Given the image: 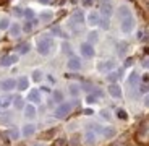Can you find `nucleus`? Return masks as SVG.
Masks as SVG:
<instances>
[{"instance_id": "nucleus-22", "label": "nucleus", "mask_w": 149, "mask_h": 146, "mask_svg": "<svg viewBox=\"0 0 149 146\" xmlns=\"http://www.w3.org/2000/svg\"><path fill=\"white\" fill-rule=\"evenodd\" d=\"M10 104H13V96H10V94L0 96V107L2 109H7Z\"/></svg>"}, {"instance_id": "nucleus-33", "label": "nucleus", "mask_w": 149, "mask_h": 146, "mask_svg": "<svg viewBox=\"0 0 149 146\" xmlns=\"http://www.w3.org/2000/svg\"><path fill=\"white\" fill-rule=\"evenodd\" d=\"M138 81H139V75H138V71H133V73L130 75V78H128V85H130V86H134V85H136Z\"/></svg>"}, {"instance_id": "nucleus-21", "label": "nucleus", "mask_w": 149, "mask_h": 146, "mask_svg": "<svg viewBox=\"0 0 149 146\" xmlns=\"http://www.w3.org/2000/svg\"><path fill=\"white\" fill-rule=\"evenodd\" d=\"M68 93H70L73 97H78L79 93H81V85H78V83H70V86H68Z\"/></svg>"}, {"instance_id": "nucleus-54", "label": "nucleus", "mask_w": 149, "mask_h": 146, "mask_svg": "<svg viewBox=\"0 0 149 146\" xmlns=\"http://www.w3.org/2000/svg\"><path fill=\"white\" fill-rule=\"evenodd\" d=\"M84 114H86V115H93V110H91V109H86Z\"/></svg>"}, {"instance_id": "nucleus-35", "label": "nucleus", "mask_w": 149, "mask_h": 146, "mask_svg": "<svg viewBox=\"0 0 149 146\" xmlns=\"http://www.w3.org/2000/svg\"><path fill=\"white\" fill-rule=\"evenodd\" d=\"M110 20L109 18H104V16H101V21H99V26H101V29H104V31H107L109 28H110Z\"/></svg>"}, {"instance_id": "nucleus-9", "label": "nucleus", "mask_w": 149, "mask_h": 146, "mask_svg": "<svg viewBox=\"0 0 149 146\" xmlns=\"http://www.w3.org/2000/svg\"><path fill=\"white\" fill-rule=\"evenodd\" d=\"M67 68L71 70V71H79L81 70V59L71 55L70 59H68V62H67Z\"/></svg>"}, {"instance_id": "nucleus-29", "label": "nucleus", "mask_w": 149, "mask_h": 146, "mask_svg": "<svg viewBox=\"0 0 149 146\" xmlns=\"http://www.w3.org/2000/svg\"><path fill=\"white\" fill-rule=\"evenodd\" d=\"M10 24H11L10 18H7V16L0 18V31H7L8 28H10Z\"/></svg>"}, {"instance_id": "nucleus-18", "label": "nucleus", "mask_w": 149, "mask_h": 146, "mask_svg": "<svg viewBox=\"0 0 149 146\" xmlns=\"http://www.w3.org/2000/svg\"><path fill=\"white\" fill-rule=\"evenodd\" d=\"M117 15H118L120 20L127 18V16H131V10L128 5H120L118 8H117Z\"/></svg>"}, {"instance_id": "nucleus-25", "label": "nucleus", "mask_w": 149, "mask_h": 146, "mask_svg": "<svg viewBox=\"0 0 149 146\" xmlns=\"http://www.w3.org/2000/svg\"><path fill=\"white\" fill-rule=\"evenodd\" d=\"M120 75H122V70H118V71H109L105 78H107L109 83H115L117 80L120 78Z\"/></svg>"}, {"instance_id": "nucleus-13", "label": "nucleus", "mask_w": 149, "mask_h": 146, "mask_svg": "<svg viewBox=\"0 0 149 146\" xmlns=\"http://www.w3.org/2000/svg\"><path fill=\"white\" fill-rule=\"evenodd\" d=\"M109 94L112 97H115V99H120L122 97V88L117 85V83H110L109 85Z\"/></svg>"}, {"instance_id": "nucleus-49", "label": "nucleus", "mask_w": 149, "mask_h": 146, "mask_svg": "<svg viewBox=\"0 0 149 146\" xmlns=\"http://www.w3.org/2000/svg\"><path fill=\"white\" fill-rule=\"evenodd\" d=\"M143 67H144L146 68V70H149V59H144V60H143Z\"/></svg>"}, {"instance_id": "nucleus-11", "label": "nucleus", "mask_w": 149, "mask_h": 146, "mask_svg": "<svg viewBox=\"0 0 149 146\" xmlns=\"http://www.w3.org/2000/svg\"><path fill=\"white\" fill-rule=\"evenodd\" d=\"M86 21L89 26H99V21H101V13L99 11H89L88 16H86Z\"/></svg>"}, {"instance_id": "nucleus-37", "label": "nucleus", "mask_w": 149, "mask_h": 146, "mask_svg": "<svg viewBox=\"0 0 149 146\" xmlns=\"http://www.w3.org/2000/svg\"><path fill=\"white\" fill-rule=\"evenodd\" d=\"M97 99H99V97H97V96H94L93 93H89L88 96H86V102H88V104H96V102H97Z\"/></svg>"}, {"instance_id": "nucleus-16", "label": "nucleus", "mask_w": 149, "mask_h": 146, "mask_svg": "<svg viewBox=\"0 0 149 146\" xmlns=\"http://www.w3.org/2000/svg\"><path fill=\"white\" fill-rule=\"evenodd\" d=\"M36 114H37V110H36V105L34 104L24 105V117H26V119H29V120L36 119Z\"/></svg>"}, {"instance_id": "nucleus-1", "label": "nucleus", "mask_w": 149, "mask_h": 146, "mask_svg": "<svg viewBox=\"0 0 149 146\" xmlns=\"http://www.w3.org/2000/svg\"><path fill=\"white\" fill-rule=\"evenodd\" d=\"M36 50L42 57L52 55L54 50H55V39H54L52 34H41L36 41Z\"/></svg>"}, {"instance_id": "nucleus-39", "label": "nucleus", "mask_w": 149, "mask_h": 146, "mask_svg": "<svg viewBox=\"0 0 149 146\" xmlns=\"http://www.w3.org/2000/svg\"><path fill=\"white\" fill-rule=\"evenodd\" d=\"M99 115L104 120H110V110H109V109H102L101 112H99Z\"/></svg>"}, {"instance_id": "nucleus-52", "label": "nucleus", "mask_w": 149, "mask_h": 146, "mask_svg": "<svg viewBox=\"0 0 149 146\" xmlns=\"http://www.w3.org/2000/svg\"><path fill=\"white\" fill-rule=\"evenodd\" d=\"M143 81L148 83V85H149V75H144V76H143Z\"/></svg>"}, {"instance_id": "nucleus-43", "label": "nucleus", "mask_w": 149, "mask_h": 146, "mask_svg": "<svg viewBox=\"0 0 149 146\" xmlns=\"http://www.w3.org/2000/svg\"><path fill=\"white\" fill-rule=\"evenodd\" d=\"M93 94H94V96H97V97H102V96H104V91H102L101 88H94Z\"/></svg>"}, {"instance_id": "nucleus-23", "label": "nucleus", "mask_w": 149, "mask_h": 146, "mask_svg": "<svg viewBox=\"0 0 149 146\" xmlns=\"http://www.w3.org/2000/svg\"><path fill=\"white\" fill-rule=\"evenodd\" d=\"M52 99H54V102H57V104H62V102L65 101V94H63V91L55 89V91L52 93Z\"/></svg>"}, {"instance_id": "nucleus-14", "label": "nucleus", "mask_w": 149, "mask_h": 146, "mask_svg": "<svg viewBox=\"0 0 149 146\" xmlns=\"http://www.w3.org/2000/svg\"><path fill=\"white\" fill-rule=\"evenodd\" d=\"M28 99H29L33 104H41V89L33 88V89L29 91V94H28Z\"/></svg>"}, {"instance_id": "nucleus-55", "label": "nucleus", "mask_w": 149, "mask_h": 146, "mask_svg": "<svg viewBox=\"0 0 149 146\" xmlns=\"http://www.w3.org/2000/svg\"><path fill=\"white\" fill-rule=\"evenodd\" d=\"M33 146H45L44 143H36V145H33Z\"/></svg>"}, {"instance_id": "nucleus-30", "label": "nucleus", "mask_w": 149, "mask_h": 146, "mask_svg": "<svg viewBox=\"0 0 149 146\" xmlns=\"http://www.w3.org/2000/svg\"><path fill=\"white\" fill-rule=\"evenodd\" d=\"M88 42L89 44H96V42H99V34H97V31H91L89 34H88Z\"/></svg>"}, {"instance_id": "nucleus-6", "label": "nucleus", "mask_w": 149, "mask_h": 146, "mask_svg": "<svg viewBox=\"0 0 149 146\" xmlns=\"http://www.w3.org/2000/svg\"><path fill=\"white\" fill-rule=\"evenodd\" d=\"M18 60H19L18 54H7V55H3L0 59V67H3V68L11 67V65L18 64Z\"/></svg>"}, {"instance_id": "nucleus-45", "label": "nucleus", "mask_w": 149, "mask_h": 146, "mask_svg": "<svg viewBox=\"0 0 149 146\" xmlns=\"http://www.w3.org/2000/svg\"><path fill=\"white\" fill-rule=\"evenodd\" d=\"M70 143H71V146H76V145L79 143V136H78V135H74L73 138L70 140Z\"/></svg>"}, {"instance_id": "nucleus-31", "label": "nucleus", "mask_w": 149, "mask_h": 146, "mask_svg": "<svg viewBox=\"0 0 149 146\" xmlns=\"http://www.w3.org/2000/svg\"><path fill=\"white\" fill-rule=\"evenodd\" d=\"M31 76H33V81L34 83H39L42 80V76H44V73H42L41 68H36V70L33 71V75H31Z\"/></svg>"}, {"instance_id": "nucleus-26", "label": "nucleus", "mask_w": 149, "mask_h": 146, "mask_svg": "<svg viewBox=\"0 0 149 146\" xmlns=\"http://www.w3.org/2000/svg\"><path fill=\"white\" fill-rule=\"evenodd\" d=\"M102 135L105 136V138H113V136L117 135V130L113 127H104V130H102Z\"/></svg>"}, {"instance_id": "nucleus-12", "label": "nucleus", "mask_w": 149, "mask_h": 146, "mask_svg": "<svg viewBox=\"0 0 149 146\" xmlns=\"http://www.w3.org/2000/svg\"><path fill=\"white\" fill-rule=\"evenodd\" d=\"M8 33H10L11 38H19L23 33V24H19V23H11L10 28H8Z\"/></svg>"}, {"instance_id": "nucleus-20", "label": "nucleus", "mask_w": 149, "mask_h": 146, "mask_svg": "<svg viewBox=\"0 0 149 146\" xmlns=\"http://www.w3.org/2000/svg\"><path fill=\"white\" fill-rule=\"evenodd\" d=\"M29 50H31V44H29V42H23V44H19L18 47H16V54H18L19 57L29 54Z\"/></svg>"}, {"instance_id": "nucleus-47", "label": "nucleus", "mask_w": 149, "mask_h": 146, "mask_svg": "<svg viewBox=\"0 0 149 146\" xmlns=\"http://www.w3.org/2000/svg\"><path fill=\"white\" fill-rule=\"evenodd\" d=\"M93 2H94V0H81L83 7H91V5H93Z\"/></svg>"}, {"instance_id": "nucleus-10", "label": "nucleus", "mask_w": 149, "mask_h": 146, "mask_svg": "<svg viewBox=\"0 0 149 146\" xmlns=\"http://www.w3.org/2000/svg\"><path fill=\"white\" fill-rule=\"evenodd\" d=\"M83 143H84V146H94L97 143V135L93 130H88L83 136Z\"/></svg>"}, {"instance_id": "nucleus-44", "label": "nucleus", "mask_w": 149, "mask_h": 146, "mask_svg": "<svg viewBox=\"0 0 149 146\" xmlns=\"http://www.w3.org/2000/svg\"><path fill=\"white\" fill-rule=\"evenodd\" d=\"M139 91H141V93H144V94H148V91H149V85H148V83L141 85V86H139Z\"/></svg>"}, {"instance_id": "nucleus-46", "label": "nucleus", "mask_w": 149, "mask_h": 146, "mask_svg": "<svg viewBox=\"0 0 149 146\" xmlns=\"http://www.w3.org/2000/svg\"><path fill=\"white\" fill-rule=\"evenodd\" d=\"M55 146H67V141L63 138H58V140H55Z\"/></svg>"}, {"instance_id": "nucleus-3", "label": "nucleus", "mask_w": 149, "mask_h": 146, "mask_svg": "<svg viewBox=\"0 0 149 146\" xmlns=\"http://www.w3.org/2000/svg\"><path fill=\"white\" fill-rule=\"evenodd\" d=\"M133 29H134V18H133V15L120 20V31H122L123 34L133 33Z\"/></svg>"}, {"instance_id": "nucleus-53", "label": "nucleus", "mask_w": 149, "mask_h": 146, "mask_svg": "<svg viewBox=\"0 0 149 146\" xmlns=\"http://www.w3.org/2000/svg\"><path fill=\"white\" fill-rule=\"evenodd\" d=\"M52 0H39V3H42V5H45V3H50Z\"/></svg>"}, {"instance_id": "nucleus-36", "label": "nucleus", "mask_w": 149, "mask_h": 146, "mask_svg": "<svg viewBox=\"0 0 149 146\" xmlns=\"http://www.w3.org/2000/svg\"><path fill=\"white\" fill-rule=\"evenodd\" d=\"M7 133H8V136H10L11 140H18L19 138V131L16 130V128H8Z\"/></svg>"}, {"instance_id": "nucleus-27", "label": "nucleus", "mask_w": 149, "mask_h": 146, "mask_svg": "<svg viewBox=\"0 0 149 146\" xmlns=\"http://www.w3.org/2000/svg\"><path fill=\"white\" fill-rule=\"evenodd\" d=\"M86 127L89 128V130H93L94 133H102V130H104V127H102V125H99V124H96V122H89Z\"/></svg>"}, {"instance_id": "nucleus-32", "label": "nucleus", "mask_w": 149, "mask_h": 146, "mask_svg": "<svg viewBox=\"0 0 149 146\" xmlns=\"http://www.w3.org/2000/svg\"><path fill=\"white\" fill-rule=\"evenodd\" d=\"M23 18H26V20H34V18H36V11H34L33 8H24Z\"/></svg>"}, {"instance_id": "nucleus-19", "label": "nucleus", "mask_w": 149, "mask_h": 146, "mask_svg": "<svg viewBox=\"0 0 149 146\" xmlns=\"http://www.w3.org/2000/svg\"><path fill=\"white\" fill-rule=\"evenodd\" d=\"M21 133H23V136H26V138L33 136L34 133H36V125H34V124H26L24 127H23Z\"/></svg>"}, {"instance_id": "nucleus-28", "label": "nucleus", "mask_w": 149, "mask_h": 146, "mask_svg": "<svg viewBox=\"0 0 149 146\" xmlns=\"http://www.w3.org/2000/svg\"><path fill=\"white\" fill-rule=\"evenodd\" d=\"M13 105H15V109H24V99L23 97H19V96H16V97H13Z\"/></svg>"}, {"instance_id": "nucleus-34", "label": "nucleus", "mask_w": 149, "mask_h": 146, "mask_svg": "<svg viewBox=\"0 0 149 146\" xmlns=\"http://www.w3.org/2000/svg\"><path fill=\"white\" fill-rule=\"evenodd\" d=\"M117 49H118V55H120V57H123L125 54H127L128 44H127V42H118V45H117Z\"/></svg>"}, {"instance_id": "nucleus-17", "label": "nucleus", "mask_w": 149, "mask_h": 146, "mask_svg": "<svg viewBox=\"0 0 149 146\" xmlns=\"http://www.w3.org/2000/svg\"><path fill=\"white\" fill-rule=\"evenodd\" d=\"M37 23H39V18L26 20V23L23 24V33H31V31H34V28L37 26Z\"/></svg>"}, {"instance_id": "nucleus-42", "label": "nucleus", "mask_w": 149, "mask_h": 146, "mask_svg": "<svg viewBox=\"0 0 149 146\" xmlns=\"http://www.w3.org/2000/svg\"><path fill=\"white\" fill-rule=\"evenodd\" d=\"M81 88L86 91V93H91V91L94 89V86L91 85V83H88V81H86V83H83V85H81Z\"/></svg>"}, {"instance_id": "nucleus-2", "label": "nucleus", "mask_w": 149, "mask_h": 146, "mask_svg": "<svg viewBox=\"0 0 149 146\" xmlns=\"http://www.w3.org/2000/svg\"><path fill=\"white\" fill-rule=\"evenodd\" d=\"M74 107V102H62V104H58V107L55 109V112H54V115H55V119H65V117L68 115V114L71 112V109Z\"/></svg>"}, {"instance_id": "nucleus-8", "label": "nucleus", "mask_w": 149, "mask_h": 146, "mask_svg": "<svg viewBox=\"0 0 149 146\" xmlns=\"http://www.w3.org/2000/svg\"><path fill=\"white\" fill-rule=\"evenodd\" d=\"M0 89L3 91V93H10V91L16 89V80H13V78L2 80L0 81Z\"/></svg>"}, {"instance_id": "nucleus-41", "label": "nucleus", "mask_w": 149, "mask_h": 146, "mask_svg": "<svg viewBox=\"0 0 149 146\" xmlns=\"http://www.w3.org/2000/svg\"><path fill=\"white\" fill-rule=\"evenodd\" d=\"M52 34H55V36H62V38H65V39H67V34H63V33H62V29H60V26H55V28H52Z\"/></svg>"}, {"instance_id": "nucleus-15", "label": "nucleus", "mask_w": 149, "mask_h": 146, "mask_svg": "<svg viewBox=\"0 0 149 146\" xmlns=\"http://www.w3.org/2000/svg\"><path fill=\"white\" fill-rule=\"evenodd\" d=\"M28 88H29V78H28V76H19V78L16 80V89L26 91Z\"/></svg>"}, {"instance_id": "nucleus-5", "label": "nucleus", "mask_w": 149, "mask_h": 146, "mask_svg": "<svg viewBox=\"0 0 149 146\" xmlns=\"http://www.w3.org/2000/svg\"><path fill=\"white\" fill-rule=\"evenodd\" d=\"M79 54H81L83 59H93L96 55V50H94V45L89 44V42H81L79 44Z\"/></svg>"}, {"instance_id": "nucleus-38", "label": "nucleus", "mask_w": 149, "mask_h": 146, "mask_svg": "<svg viewBox=\"0 0 149 146\" xmlns=\"http://www.w3.org/2000/svg\"><path fill=\"white\" fill-rule=\"evenodd\" d=\"M62 49H63V52L65 54H68V55H73V54H71V47H70V44H68V42L67 41H63V42H62Z\"/></svg>"}, {"instance_id": "nucleus-51", "label": "nucleus", "mask_w": 149, "mask_h": 146, "mask_svg": "<svg viewBox=\"0 0 149 146\" xmlns=\"http://www.w3.org/2000/svg\"><path fill=\"white\" fill-rule=\"evenodd\" d=\"M39 89H41L42 93H50V88H49V86H41Z\"/></svg>"}, {"instance_id": "nucleus-48", "label": "nucleus", "mask_w": 149, "mask_h": 146, "mask_svg": "<svg viewBox=\"0 0 149 146\" xmlns=\"http://www.w3.org/2000/svg\"><path fill=\"white\" fill-rule=\"evenodd\" d=\"M143 104H144V107H149V94H146L144 99H143Z\"/></svg>"}, {"instance_id": "nucleus-4", "label": "nucleus", "mask_w": 149, "mask_h": 146, "mask_svg": "<svg viewBox=\"0 0 149 146\" xmlns=\"http://www.w3.org/2000/svg\"><path fill=\"white\" fill-rule=\"evenodd\" d=\"M117 67V62L113 59H107V60H102L99 64L96 65L97 71H101V73H109V71H113V68Z\"/></svg>"}, {"instance_id": "nucleus-7", "label": "nucleus", "mask_w": 149, "mask_h": 146, "mask_svg": "<svg viewBox=\"0 0 149 146\" xmlns=\"http://www.w3.org/2000/svg\"><path fill=\"white\" fill-rule=\"evenodd\" d=\"M86 21V16H84V11H73L70 16V26H81L84 24Z\"/></svg>"}, {"instance_id": "nucleus-50", "label": "nucleus", "mask_w": 149, "mask_h": 146, "mask_svg": "<svg viewBox=\"0 0 149 146\" xmlns=\"http://www.w3.org/2000/svg\"><path fill=\"white\" fill-rule=\"evenodd\" d=\"M23 13H24V10H21V8H16V10H15V15L16 16H23Z\"/></svg>"}, {"instance_id": "nucleus-24", "label": "nucleus", "mask_w": 149, "mask_h": 146, "mask_svg": "<svg viewBox=\"0 0 149 146\" xmlns=\"http://www.w3.org/2000/svg\"><path fill=\"white\" fill-rule=\"evenodd\" d=\"M39 20L44 23H50L54 20V13L50 10H45V11H41V15H39Z\"/></svg>"}, {"instance_id": "nucleus-40", "label": "nucleus", "mask_w": 149, "mask_h": 146, "mask_svg": "<svg viewBox=\"0 0 149 146\" xmlns=\"http://www.w3.org/2000/svg\"><path fill=\"white\" fill-rule=\"evenodd\" d=\"M117 117H118L120 120H127L128 119V114L125 112L123 109H118V110H117Z\"/></svg>"}]
</instances>
